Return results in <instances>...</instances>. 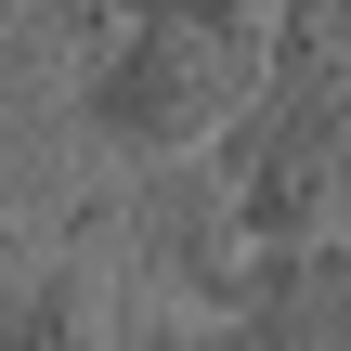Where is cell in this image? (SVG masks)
Masks as SVG:
<instances>
[{
    "label": "cell",
    "instance_id": "obj_1",
    "mask_svg": "<svg viewBox=\"0 0 351 351\" xmlns=\"http://www.w3.org/2000/svg\"><path fill=\"white\" fill-rule=\"evenodd\" d=\"M274 65V0H91L78 130L117 156H208Z\"/></svg>",
    "mask_w": 351,
    "mask_h": 351
},
{
    "label": "cell",
    "instance_id": "obj_3",
    "mask_svg": "<svg viewBox=\"0 0 351 351\" xmlns=\"http://www.w3.org/2000/svg\"><path fill=\"white\" fill-rule=\"evenodd\" d=\"M0 351H117V313H104V274L91 261H52L0 300Z\"/></svg>",
    "mask_w": 351,
    "mask_h": 351
},
{
    "label": "cell",
    "instance_id": "obj_2",
    "mask_svg": "<svg viewBox=\"0 0 351 351\" xmlns=\"http://www.w3.org/2000/svg\"><path fill=\"white\" fill-rule=\"evenodd\" d=\"M208 156H221V195H234L247 261H287V247L351 234V65L274 52L261 91H247V117Z\"/></svg>",
    "mask_w": 351,
    "mask_h": 351
},
{
    "label": "cell",
    "instance_id": "obj_4",
    "mask_svg": "<svg viewBox=\"0 0 351 351\" xmlns=\"http://www.w3.org/2000/svg\"><path fill=\"white\" fill-rule=\"evenodd\" d=\"M143 351H300V339H287L274 313H247V300H234V313H195V326H156Z\"/></svg>",
    "mask_w": 351,
    "mask_h": 351
},
{
    "label": "cell",
    "instance_id": "obj_5",
    "mask_svg": "<svg viewBox=\"0 0 351 351\" xmlns=\"http://www.w3.org/2000/svg\"><path fill=\"white\" fill-rule=\"evenodd\" d=\"M274 52H313V65H351V0H274Z\"/></svg>",
    "mask_w": 351,
    "mask_h": 351
}]
</instances>
